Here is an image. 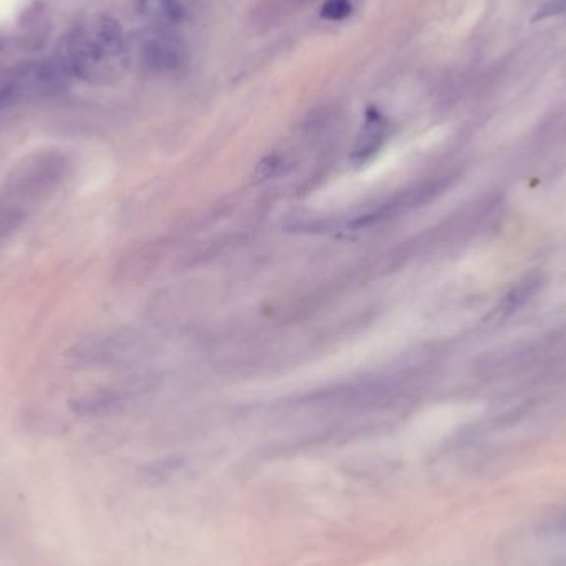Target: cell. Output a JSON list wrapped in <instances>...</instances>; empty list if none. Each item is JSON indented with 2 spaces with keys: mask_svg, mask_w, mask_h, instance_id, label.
Returning a JSON list of instances; mask_svg holds the SVG:
<instances>
[{
  "mask_svg": "<svg viewBox=\"0 0 566 566\" xmlns=\"http://www.w3.org/2000/svg\"><path fill=\"white\" fill-rule=\"evenodd\" d=\"M382 138H384V122L376 111H370L366 116V123L361 130V135L358 138V154L365 158L371 153H374L381 145Z\"/></svg>",
  "mask_w": 566,
  "mask_h": 566,
  "instance_id": "cell-5",
  "label": "cell"
},
{
  "mask_svg": "<svg viewBox=\"0 0 566 566\" xmlns=\"http://www.w3.org/2000/svg\"><path fill=\"white\" fill-rule=\"evenodd\" d=\"M7 43H9V40L0 32V51L7 47Z\"/></svg>",
  "mask_w": 566,
  "mask_h": 566,
  "instance_id": "cell-7",
  "label": "cell"
},
{
  "mask_svg": "<svg viewBox=\"0 0 566 566\" xmlns=\"http://www.w3.org/2000/svg\"><path fill=\"white\" fill-rule=\"evenodd\" d=\"M7 78L13 99L20 101L62 93L70 87L74 75L57 53L49 59L19 63L7 70Z\"/></svg>",
  "mask_w": 566,
  "mask_h": 566,
  "instance_id": "cell-2",
  "label": "cell"
},
{
  "mask_svg": "<svg viewBox=\"0 0 566 566\" xmlns=\"http://www.w3.org/2000/svg\"><path fill=\"white\" fill-rule=\"evenodd\" d=\"M59 55L74 78L99 85L123 75L128 50L120 24L110 17L95 15L63 38Z\"/></svg>",
  "mask_w": 566,
  "mask_h": 566,
  "instance_id": "cell-1",
  "label": "cell"
},
{
  "mask_svg": "<svg viewBox=\"0 0 566 566\" xmlns=\"http://www.w3.org/2000/svg\"><path fill=\"white\" fill-rule=\"evenodd\" d=\"M143 38L139 53L148 67L164 70L177 65L181 50L173 38L162 32H154Z\"/></svg>",
  "mask_w": 566,
  "mask_h": 566,
  "instance_id": "cell-3",
  "label": "cell"
},
{
  "mask_svg": "<svg viewBox=\"0 0 566 566\" xmlns=\"http://www.w3.org/2000/svg\"><path fill=\"white\" fill-rule=\"evenodd\" d=\"M353 11L350 0H326L321 5V17L326 20H343Z\"/></svg>",
  "mask_w": 566,
  "mask_h": 566,
  "instance_id": "cell-6",
  "label": "cell"
},
{
  "mask_svg": "<svg viewBox=\"0 0 566 566\" xmlns=\"http://www.w3.org/2000/svg\"><path fill=\"white\" fill-rule=\"evenodd\" d=\"M141 12L151 22L171 27L185 20V7L183 0H141Z\"/></svg>",
  "mask_w": 566,
  "mask_h": 566,
  "instance_id": "cell-4",
  "label": "cell"
}]
</instances>
